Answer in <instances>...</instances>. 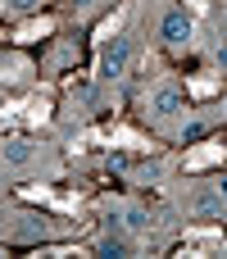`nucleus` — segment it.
I'll return each mask as SVG.
<instances>
[{"label": "nucleus", "mask_w": 227, "mask_h": 259, "mask_svg": "<svg viewBox=\"0 0 227 259\" xmlns=\"http://www.w3.org/2000/svg\"><path fill=\"white\" fill-rule=\"evenodd\" d=\"M50 109H55V105H50V91H32L27 100L5 105L0 114H5V123L18 118V123H27V127H46V123H50Z\"/></svg>", "instance_id": "f257e3e1"}, {"label": "nucleus", "mask_w": 227, "mask_h": 259, "mask_svg": "<svg viewBox=\"0 0 227 259\" xmlns=\"http://www.w3.org/2000/svg\"><path fill=\"white\" fill-rule=\"evenodd\" d=\"M18 200H27V205H50V209H59V214H77V209H82V196H73V191H50V187H23Z\"/></svg>", "instance_id": "f03ea898"}, {"label": "nucleus", "mask_w": 227, "mask_h": 259, "mask_svg": "<svg viewBox=\"0 0 227 259\" xmlns=\"http://www.w3.org/2000/svg\"><path fill=\"white\" fill-rule=\"evenodd\" d=\"M86 141H105V146H123V150H150V141H146L137 127H127V123L96 127V132H86Z\"/></svg>", "instance_id": "7ed1b4c3"}, {"label": "nucleus", "mask_w": 227, "mask_h": 259, "mask_svg": "<svg viewBox=\"0 0 227 259\" xmlns=\"http://www.w3.org/2000/svg\"><path fill=\"white\" fill-rule=\"evenodd\" d=\"M127 55H132V41L127 36H114V46H100V73L105 77H118L127 68Z\"/></svg>", "instance_id": "20e7f679"}, {"label": "nucleus", "mask_w": 227, "mask_h": 259, "mask_svg": "<svg viewBox=\"0 0 227 259\" xmlns=\"http://www.w3.org/2000/svg\"><path fill=\"white\" fill-rule=\"evenodd\" d=\"M223 159H227V146H223V141H205V146L187 150V173H200V168L223 164Z\"/></svg>", "instance_id": "39448f33"}, {"label": "nucleus", "mask_w": 227, "mask_h": 259, "mask_svg": "<svg viewBox=\"0 0 227 259\" xmlns=\"http://www.w3.org/2000/svg\"><path fill=\"white\" fill-rule=\"evenodd\" d=\"M146 105H150L155 114H164V118H168V114H177V105H182V96H177L173 87H159V91H150V96H146Z\"/></svg>", "instance_id": "423d86ee"}, {"label": "nucleus", "mask_w": 227, "mask_h": 259, "mask_svg": "<svg viewBox=\"0 0 227 259\" xmlns=\"http://www.w3.org/2000/svg\"><path fill=\"white\" fill-rule=\"evenodd\" d=\"M123 18H127V5H123L118 14H109V18H105V23L96 27V36H91V41H96V50H100V46H109V41L118 36V27H123Z\"/></svg>", "instance_id": "0eeeda50"}, {"label": "nucleus", "mask_w": 227, "mask_h": 259, "mask_svg": "<svg viewBox=\"0 0 227 259\" xmlns=\"http://www.w3.org/2000/svg\"><path fill=\"white\" fill-rule=\"evenodd\" d=\"M50 32H55V18L41 14V18H27V23L14 32V41H36V36H50Z\"/></svg>", "instance_id": "6e6552de"}, {"label": "nucleus", "mask_w": 227, "mask_h": 259, "mask_svg": "<svg viewBox=\"0 0 227 259\" xmlns=\"http://www.w3.org/2000/svg\"><path fill=\"white\" fill-rule=\"evenodd\" d=\"M164 36L168 41H191V18L187 14H168L164 18Z\"/></svg>", "instance_id": "1a4fd4ad"}, {"label": "nucleus", "mask_w": 227, "mask_h": 259, "mask_svg": "<svg viewBox=\"0 0 227 259\" xmlns=\"http://www.w3.org/2000/svg\"><path fill=\"white\" fill-rule=\"evenodd\" d=\"M191 209L196 214H223V191H196Z\"/></svg>", "instance_id": "9d476101"}, {"label": "nucleus", "mask_w": 227, "mask_h": 259, "mask_svg": "<svg viewBox=\"0 0 227 259\" xmlns=\"http://www.w3.org/2000/svg\"><path fill=\"white\" fill-rule=\"evenodd\" d=\"M218 87H223V77H218V73H214V77H191V82H187V91H191L196 100H205V96H214Z\"/></svg>", "instance_id": "9b49d317"}, {"label": "nucleus", "mask_w": 227, "mask_h": 259, "mask_svg": "<svg viewBox=\"0 0 227 259\" xmlns=\"http://www.w3.org/2000/svg\"><path fill=\"white\" fill-rule=\"evenodd\" d=\"M27 155H32V150H27L23 137H9V141H5V159H9V164H27Z\"/></svg>", "instance_id": "f8f14e48"}, {"label": "nucleus", "mask_w": 227, "mask_h": 259, "mask_svg": "<svg viewBox=\"0 0 227 259\" xmlns=\"http://www.w3.org/2000/svg\"><path fill=\"white\" fill-rule=\"evenodd\" d=\"M123 228L137 232V237H146V232H150V219H146L141 209H127V214H123Z\"/></svg>", "instance_id": "ddd939ff"}, {"label": "nucleus", "mask_w": 227, "mask_h": 259, "mask_svg": "<svg viewBox=\"0 0 227 259\" xmlns=\"http://www.w3.org/2000/svg\"><path fill=\"white\" fill-rule=\"evenodd\" d=\"M100 255H109V259L127 255V241H123V237H105V241H100Z\"/></svg>", "instance_id": "4468645a"}, {"label": "nucleus", "mask_w": 227, "mask_h": 259, "mask_svg": "<svg viewBox=\"0 0 227 259\" xmlns=\"http://www.w3.org/2000/svg\"><path fill=\"white\" fill-rule=\"evenodd\" d=\"M5 5H9L14 14H27V9H36V0H5Z\"/></svg>", "instance_id": "2eb2a0df"}, {"label": "nucleus", "mask_w": 227, "mask_h": 259, "mask_svg": "<svg viewBox=\"0 0 227 259\" xmlns=\"http://www.w3.org/2000/svg\"><path fill=\"white\" fill-rule=\"evenodd\" d=\"M191 9H209V0H191Z\"/></svg>", "instance_id": "dca6fc26"}, {"label": "nucleus", "mask_w": 227, "mask_h": 259, "mask_svg": "<svg viewBox=\"0 0 227 259\" xmlns=\"http://www.w3.org/2000/svg\"><path fill=\"white\" fill-rule=\"evenodd\" d=\"M73 5H77V9H86V5H91V0H73Z\"/></svg>", "instance_id": "f3484780"}, {"label": "nucleus", "mask_w": 227, "mask_h": 259, "mask_svg": "<svg viewBox=\"0 0 227 259\" xmlns=\"http://www.w3.org/2000/svg\"><path fill=\"white\" fill-rule=\"evenodd\" d=\"M218 59H223V68H227V46H223V55H218Z\"/></svg>", "instance_id": "a211bd4d"}]
</instances>
